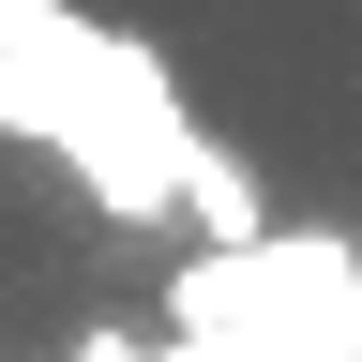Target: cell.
I'll return each mask as SVG.
<instances>
[{
    "mask_svg": "<svg viewBox=\"0 0 362 362\" xmlns=\"http://www.w3.org/2000/svg\"><path fill=\"white\" fill-rule=\"evenodd\" d=\"M332 302H362V257L347 242H287V226H272L257 257H181V287H166L181 347L197 332H302V317H332Z\"/></svg>",
    "mask_w": 362,
    "mask_h": 362,
    "instance_id": "obj_1",
    "label": "cell"
},
{
    "mask_svg": "<svg viewBox=\"0 0 362 362\" xmlns=\"http://www.w3.org/2000/svg\"><path fill=\"white\" fill-rule=\"evenodd\" d=\"M76 362H151V332H121V317H90V332H76Z\"/></svg>",
    "mask_w": 362,
    "mask_h": 362,
    "instance_id": "obj_2",
    "label": "cell"
}]
</instances>
